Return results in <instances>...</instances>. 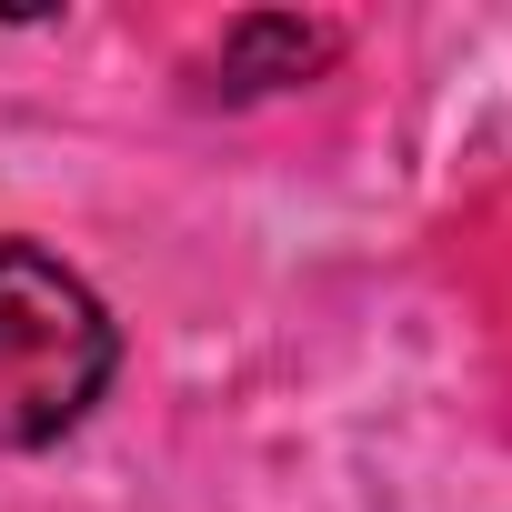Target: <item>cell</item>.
I'll use <instances>...</instances> for the list:
<instances>
[{"mask_svg":"<svg viewBox=\"0 0 512 512\" xmlns=\"http://www.w3.org/2000/svg\"><path fill=\"white\" fill-rule=\"evenodd\" d=\"M121 332L41 241H0V442L41 452L111 392Z\"/></svg>","mask_w":512,"mask_h":512,"instance_id":"1","label":"cell"},{"mask_svg":"<svg viewBox=\"0 0 512 512\" xmlns=\"http://www.w3.org/2000/svg\"><path fill=\"white\" fill-rule=\"evenodd\" d=\"M332 61H342V31H332V21L251 11V21L221 31V51H211V91H221V101H262V91H292V81L332 71Z\"/></svg>","mask_w":512,"mask_h":512,"instance_id":"2","label":"cell"}]
</instances>
